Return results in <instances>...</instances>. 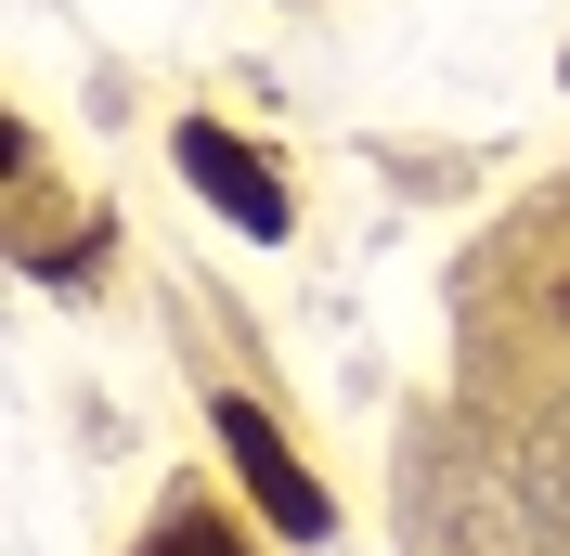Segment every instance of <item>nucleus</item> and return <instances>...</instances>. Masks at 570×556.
Here are the masks:
<instances>
[{"label": "nucleus", "instance_id": "nucleus-1", "mask_svg": "<svg viewBox=\"0 0 570 556\" xmlns=\"http://www.w3.org/2000/svg\"><path fill=\"white\" fill-rule=\"evenodd\" d=\"M208 427H220V453H234V479L259 492V518L298 530V544H324V479L273 440V415H259V401H208Z\"/></svg>", "mask_w": 570, "mask_h": 556}, {"label": "nucleus", "instance_id": "nucleus-2", "mask_svg": "<svg viewBox=\"0 0 570 556\" xmlns=\"http://www.w3.org/2000/svg\"><path fill=\"white\" fill-rule=\"evenodd\" d=\"M181 169L208 181V208L234 220V234H285V181L259 169V156H247L234 130H181Z\"/></svg>", "mask_w": 570, "mask_h": 556}, {"label": "nucleus", "instance_id": "nucleus-3", "mask_svg": "<svg viewBox=\"0 0 570 556\" xmlns=\"http://www.w3.org/2000/svg\"><path fill=\"white\" fill-rule=\"evenodd\" d=\"M142 556H247V544L220 530V505H195V492H181L169 518H156V544H142Z\"/></svg>", "mask_w": 570, "mask_h": 556}]
</instances>
